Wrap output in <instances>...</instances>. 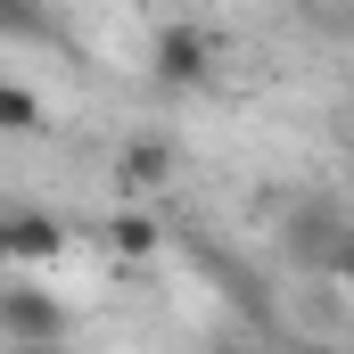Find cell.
<instances>
[{"mask_svg":"<svg viewBox=\"0 0 354 354\" xmlns=\"http://www.w3.org/2000/svg\"><path fill=\"white\" fill-rule=\"evenodd\" d=\"M0 264H8V198H0Z\"/></svg>","mask_w":354,"mask_h":354,"instance_id":"obj_11","label":"cell"},{"mask_svg":"<svg viewBox=\"0 0 354 354\" xmlns=\"http://www.w3.org/2000/svg\"><path fill=\"white\" fill-rule=\"evenodd\" d=\"M214 66H223V41H214L198 17L157 25V41H149V75H157V91H206Z\"/></svg>","mask_w":354,"mask_h":354,"instance_id":"obj_1","label":"cell"},{"mask_svg":"<svg viewBox=\"0 0 354 354\" xmlns=\"http://www.w3.org/2000/svg\"><path fill=\"white\" fill-rule=\"evenodd\" d=\"M41 124H50L41 91H25V83H0V132H8V140H33Z\"/></svg>","mask_w":354,"mask_h":354,"instance_id":"obj_7","label":"cell"},{"mask_svg":"<svg viewBox=\"0 0 354 354\" xmlns=\"http://www.w3.org/2000/svg\"><path fill=\"white\" fill-rule=\"evenodd\" d=\"M288 239H297V256H305V264H330V256H338V239H346V223H338L330 206H297Z\"/></svg>","mask_w":354,"mask_h":354,"instance_id":"obj_5","label":"cell"},{"mask_svg":"<svg viewBox=\"0 0 354 354\" xmlns=\"http://www.w3.org/2000/svg\"><path fill=\"white\" fill-rule=\"evenodd\" d=\"M107 248H115L124 264H149V256H157V214H149V206H124V214L107 223Z\"/></svg>","mask_w":354,"mask_h":354,"instance_id":"obj_6","label":"cell"},{"mask_svg":"<svg viewBox=\"0 0 354 354\" xmlns=\"http://www.w3.org/2000/svg\"><path fill=\"white\" fill-rule=\"evenodd\" d=\"M124 198H157L165 181H174V140H157V132H140L132 149H124Z\"/></svg>","mask_w":354,"mask_h":354,"instance_id":"obj_4","label":"cell"},{"mask_svg":"<svg viewBox=\"0 0 354 354\" xmlns=\"http://www.w3.org/2000/svg\"><path fill=\"white\" fill-rule=\"evenodd\" d=\"M346 140H354V107H346Z\"/></svg>","mask_w":354,"mask_h":354,"instance_id":"obj_13","label":"cell"},{"mask_svg":"<svg viewBox=\"0 0 354 354\" xmlns=\"http://www.w3.org/2000/svg\"><path fill=\"white\" fill-rule=\"evenodd\" d=\"M0 338L8 346H66V305L33 280H0Z\"/></svg>","mask_w":354,"mask_h":354,"instance_id":"obj_2","label":"cell"},{"mask_svg":"<svg viewBox=\"0 0 354 354\" xmlns=\"http://www.w3.org/2000/svg\"><path fill=\"white\" fill-rule=\"evenodd\" d=\"M66 256V223L41 214V206H8V264H58Z\"/></svg>","mask_w":354,"mask_h":354,"instance_id":"obj_3","label":"cell"},{"mask_svg":"<svg viewBox=\"0 0 354 354\" xmlns=\"http://www.w3.org/2000/svg\"><path fill=\"white\" fill-rule=\"evenodd\" d=\"M330 272H338V280H346V288H354V231H346V239H338V256H330Z\"/></svg>","mask_w":354,"mask_h":354,"instance_id":"obj_10","label":"cell"},{"mask_svg":"<svg viewBox=\"0 0 354 354\" xmlns=\"http://www.w3.org/2000/svg\"><path fill=\"white\" fill-rule=\"evenodd\" d=\"M0 25H41V8L33 0H0Z\"/></svg>","mask_w":354,"mask_h":354,"instance_id":"obj_9","label":"cell"},{"mask_svg":"<svg viewBox=\"0 0 354 354\" xmlns=\"http://www.w3.org/2000/svg\"><path fill=\"white\" fill-rule=\"evenodd\" d=\"M198 354H256V346H248L239 330H214V338H206V346H198Z\"/></svg>","mask_w":354,"mask_h":354,"instance_id":"obj_8","label":"cell"},{"mask_svg":"<svg viewBox=\"0 0 354 354\" xmlns=\"http://www.w3.org/2000/svg\"><path fill=\"white\" fill-rule=\"evenodd\" d=\"M8 354H58V346H8Z\"/></svg>","mask_w":354,"mask_h":354,"instance_id":"obj_12","label":"cell"}]
</instances>
